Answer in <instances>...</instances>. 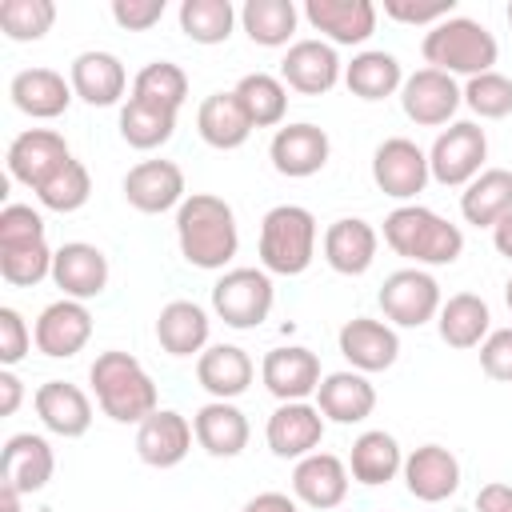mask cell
<instances>
[{
    "mask_svg": "<svg viewBox=\"0 0 512 512\" xmlns=\"http://www.w3.org/2000/svg\"><path fill=\"white\" fill-rule=\"evenodd\" d=\"M196 132L208 148L232 152L252 136V120L240 108L236 92H212V96H204V104L196 112Z\"/></svg>",
    "mask_w": 512,
    "mask_h": 512,
    "instance_id": "obj_34",
    "label": "cell"
},
{
    "mask_svg": "<svg viewBox=\"0 0 512 512\" xmlns=\"http://www.w3.org/2000/svg\"><path fill=\"white\" fill-rule=\"evenodd\" d=\"M344 76V64L328 40H296L280 60V80L304 96H324Z\"/></svg>",
    "mask_w": 512,
    "mask_h": 512,
    "instance_id": "obj_17",
    "label": "cell"
},
{
    "mask_svg": "<svg viewBox=\"0 0 512 512\" xmlns=\"http://www.w3.org/2000/svg\"><path fill=\"white\" fill-rule=\"evenodd\" d=\"M32 340H36V348H40L44 356L68 360V356H76V352L92 340V312L84 308V300L60 296V300H52V304L36 316Z\"/></svg>",
    "mask_w": 512,
    "mask_h": 512,
    "instance_id": "obj_12",
    "label": "cell"
},
{
    "mask_svg": "<svg viewBox=\"0 0 512 512\" xmlns=\"http://www.w3.org/2000/svg\"><path fill=\"white\" fill-rule=\"evenodd\" d=\"M492 244H496V252H500V256H508V260H512V212L492 228Z\"/></svg>",
    "mask_w": 512,
    "mask_h": 512,
    "instance_id": "obj_55",
    "label": "cell"
},
{
    "mask_svg": "<svg viewBox=\"0 0 512 512\" xmlns=\"http://www.w3.org/2000/svg\"><path fill=\"white\" fill-rule=\"evenodd\" d=\"M508 24H512V4H508Z\"/></svg>",
    "mask_w": 512,
    "mask_h": 512,
    "instance_id": "obj_58",
    "label": "cell"
},
{
    "mask_svg": "<svg viewBox=\"0 0 512 512\" xmlns=\"http://www.w3.org/2000/svg\"><path fill=\"white\" fill-rule=\"evenodd\" d=\"M132 96L180 112V104L188 100V76H184V68L172 64V60H152V64H144V68L136 72Z\"/></svg>",
    "mask_w": 512,
    "mask_h": 512,
    "instance_id": "obj_42",
    "label": "cell"
},
{
    "mask_svg": "<svg viewBox=\"0 0 512 512\" xmlns=\"http://www.w3.org/2000/svg\"><path fill=\"white\" fill-rule=\"evenodd\" d=\"M36 340H32V332H28V324H24V316L16 312V308H0V364L4 368H12V364H20L24 356H28V348H32Z\"/></svg>",
    "mask_w": 512,
    "mask_h": 512,
    "instance_id": "obj_48",
    "label": "cell"
},
{
    "mask_svg": "<svg viewBox=\"0 0 512 512\" xmlns=\"http://www.w3.org/2000/svg\"><path fill=\"white\" fill-rule=\"evenodd\" d=\"M172 132H176V112L172 108H160V104H148V100H136V96H128V104L120 108V136L140 152H152V148L168 144Z\"/></svg>",
    "mask_w": 512,
    "mask_h": 512,
    "instance_id": "obj_40",
    "label": "cell"
},
{
    "mask_svg": "<svg viewBox=\"0 0 512 512\" xmlns=\"http://www.w3.org/2000/svg\"><path fill=\"white\" fill-rule=\"evenodd\" d=\"M464 104V88L456 84V76L440 72V68H420L412 76H404L400 88V108L412 124L420 128H440L456 116V108Z\"/></svg>",
    "mask_w": 512,
    "mask_h": 512,
    "instance_id": "obj_10",
    "label": "cell"
},
{
    "mask_svg": "<svg viewBox=\"0 0 512 512\" xmlns=\"http://www.w3.org/2000/svg\"><path fill=\"white\" fill-rule=\"evenodd\" d=\"M56 472L52 444L36 432H16L4 440V464H0V488H12L16 496L40 492Z\"/></svg>",
    "mask_w": 512,
    "mask_h": 512,
    "instance_id": "obj_19",
    "label": "cell"
},
{
    "mask_svg": "<svg viewBox=\"0 0 512 512\" xmlns=\"http://www.w3.org/2000/svg\"><path fill=\"white\" fill-rule=\"evenodd\" d=\"M480 368H484V376H492L500 384H512V328H496V332L484 336Z\"/></svg>",
    "mask_w": 512,
    "mask_h": 512,
    "instance_id": "obj_50",
    "label": "cell"
},
{
    "mask_svg": "<svg viewBox=\"0 0 512 512\" xmlns=\"http://www.w3.org/2000/svg\"><path fill=\"white\" fill-rule=\"evenodd\" d=\"M508 212H512V172L508 168H484L460 192V216L476 228H496Z\"/></svg>",
    "mask_w": 512,
    "mask_h": 512,
    "instance_id": "obj_36",
    "label": "cell"
},
{
    "mask_svg": "<svg viewBox=\"0 0 512 512\" xmlns=\"http://www.w3.org/2000/svg\"><path fill=\"white\" fill-rule=\"evenodd\" d=\"M240 108L248 112L252 128H276L288 112V84L272 72H248L240 76V84L232 88Z\"/></svg>",
    "mask_w": 512,
    "mask_h": 512,
    "instance_id": "obj_38",
    "label": "cell"
},
{
    "mask_svg": "<svg viewBox=\"0 0 512 512\" xmlns=\"http://www.w3.org/2000/svg\"><path fill=\"white\" fill-rule=\"evenodd\" d=\"M52 256L56 252L48 248V240L28 244V248H0V276L12 288H32L44 276H52Z\"/></svg>",
    "mask_w": 512,
    "mask_h": 512,
    "instance_id": "obj_45",
    "label": "cell"
},
{
    "mask_svg": "<svg viewBox=\"0 0 512 512\" xmlns=\"http://www.w3.org/2000/svg\"><path fill=\"white\" fill-rule=\"evenodd\" d=\"M176 244L192 268H204V272L228 268L240 248V228H236L232 204L212 192H192L176 208Z\"/></svg>",
    "mask_w": 512,
    "mask_h": 512,
    "instance_id": "obj_1",
    "label": "cell"
},
{
    "mask_svg": "<svg viewBox=\"0 0 512 512\" xmlns=\"http://www.w3.org/2000/svg\"><path fill=\"white\" fill-rule=\"evenodd\" d=\"M376 248H380V232L360 216H340L324 232V260L340 276H364L376 260Z\"/></svg>",
    "mask_w": 512,
    "mask_h": 512,
    "instance_id": "obj_25",
    "label": "cell"
},
{
    "mask_svg": "<svg viewBox=\"0 0 512 512\" xmlns=\"http://www.w3.org/2000/svg\"><path fill=\"white\" fill-rule=\"evenodd\" d=\"M32 404H36L40 424H44L48 432L64 436V440H76V436H84V432L92 428V400H88L84 388H76V384H68V380H48V384H40L36 396H32Z\"/></svg>",
    "mask_w": 512,
    "mask_h": 512,
    "instance_id": "obj_26",
    "label": "cell"
},
{
    "mask_svg": "<svg viewBox=\"0 0 512 512\" xmlns=\"http://www.w3.org/2000/svg\"><path fill=\"white\" fill-rule=\"evenodd\" d=\"M192 432H196V444L208 452V456H240L248 448V416L232 404V400H208L196 416H192Z\"/></svg>",
    "mask_w": 512,
    "mask_h": 512,
    "instance_id": "obj_31",
    "label": "cell"
},
{
    "mask_svg": "<svg viewBox=\"0 0 512 512\" xmlns=\"http://www.w3.org/2000/svg\"><path fill=\"white\" fill-rule=\"evenodd\" d=\"M124 200L144 212V216H160L168 208H180L184 196V172L172 160H140L128 168L124 176Z\"/></svg>",
    "mask_w": 512,
    "mask_h": 512,
    "instance_id": "obj_15",
    "label": "cell"
},
{
    "mask_svg": "<svg viewBox=\"0 0 512 512\" xmlns=\"http://www.w3.org/2000/svg\"><path fill=\"white\" fill-rule=\"evenodd\" d=\"M88 196H92V176H88V168L80 160H68L48 184L36 188V200L48 212H76V208L88 204Z\"/></svg>",
    "mask_w": 512,
    "mask_h": 512,
    "instance_id": "obj_44",
    "label": "cell"
},
{
    "mask_svg": "<svg viewBox=\"0 0 512 512\" xmlns=\"http://www.w3.org/2000/svg\"><path fill=\"white\" fill-rule=\"evenodd\" d=\"M464 104L480 116V120H504L512 112V80L504 72H480L464 84Z\"/></svg>",
    "mask_w": 512,
    "mask_h": 512,
    "instance_id": "obj_46",
    "label": "cell"
},
{
    "mask_svg": "<svg viewBox=\"0 0 512 512\" xmlns=\"http://www.w3.org/2000/svg\"><path fill=\"white\" fill-rule=\"evenodd\" d=\"M68 160H72V152H68L64 136L52 128H28L8 144V176L28 184L32 192L40 184H48Z\"/></svg>",
    "mask_w": 512,
    "mask_h": 512,
    "instance_id": "obj_11",
    "label": "cell"
},
{
    "mask_svg": "<svg viewBox=\"0 0 512 512\" xmlns=\"http://www.w3.org/2000/svg\"><path fill=\"white\" fill-rule=\"evenodd\" d=\"M252 376H256V364L236 344H208L196 356V380H200V388L212 400H236V396H244L248 384H252Z\"/></svg>",
    "mask_w": 512,
    "mask_h": 512,
    "instance_id": "obj_28",
    "label": "cell"
},
{
    "mask_svg": "<svg viewBox=\"0 0 512 512\" xmlns=\"http://www.w3.org/2000/svg\"><path fill=\"white\" fill-rule=\"evenodd\" d=\"M348 480H352L348 464L340 456H332V452H312V456L296 460V468H292V492H296V500L308 504V508H320V512L344 504Z\"/></svg>",
    "mask_w": 512,
    "mask_h": 512,
    "instance_id": "obj_24",
    "label": "cell"
},
{
    "mask_svg": "<svg viewBox=\"0 0 512 512\" xmlns=\"http://www.w3.org/2000/svg\"><path fill=\"white\" fill-rule=\"evenodd\" d=\"M52 280L68 300H92L108 288V256L84 240L60 244L52 256Z\"/></svg>",
    "mask_w": 512,
    "mask_h": 512,
    "instance_id": "obj_20",
    "label": "cell"
},
{
    "mask_svg": "<svg viewBox=\"0 0 512 512\" xmlns=\"http://www.w3.org/2000/svg\"><path fill=\"white\" fill-rule=\"evenodd\" d=\"M328 152H332L328 132L316 128V124H308V120L276 128V136H272V144H268L272 168H276L280 176H288V180L316 176V172L328 164Z\"/></svg>",
    "mask_w": 512,
    "mask_h": 512,
    "instance_id": "obj_14",
    "label": "cell"
},
{
    "mask_svg": "<svg viewBox=\"0 0 512 512\" xmlns=\"http://www.w3.org/2000/svg\"><path fill=\"white\" fill-rule=\"evenodd\" d=\"M344 84L360 100H384V96H396L404 88V68L392 52L364 48L352 56V64H344Z\"/></svg>",
    "mask_w": 512,
    "mask_h": 512,
    "instance_id": "obj_37",
    "label": "cell"
},
{
    "mask_svg": "<svg viewBox=\"0 0 512 512\" xmlns=\"http://www.w3.org/2000/svg\"><path fill=\"white\" fill-rule=\"evenodd\" d=\"M260 380L264 388L280 400V404H292V400H308L316 396L320 388V356L312 348H300V344H288V348H272L260 364Z\"/></svg>",
    "mask_w": 512,
    "mask_h": 512,
    "instance_id": "obj_16",
    "label": "cell"
},
{
    "mask_svg": "<svg viewBox=\"0 0 512 512\" xmlns=\"http://www.w3.org/2000/svg\"><path fill=\"white\" fill-rule=\"evenodd\" d=\"M164 16V0H112V20L128 32H148L152 24H160Z\"/></svg>",
    "mask_w": 512,
    "mask_h": 512,
    "instance_id": "obj_51",
    "label": "cell"
},
{
    "mask_svg": "<svg viewBox=\"0 0 512 512\" xmlns=\"http://www.w3.org/2000/svg\"><path fill=\"white\" fill-rule=\"evenodd\" d=\"M0 392H4V396H0V412L12 416V412L20 408V400H24V384H20V376H16L12 368L0 372Z\"/></svg>",
    "mask_w": 512,
    "mask_h": 512,
    "instance_id": "obj_54",
    "label": "cell"
},
{
    "mask_svg": "<svg viewBox=\"0 0 512 512\" xmlns=\"http://www.w3.org/2000/svg\"><path fill=\"white\" fill-rule=\"evenodd\" d=\"M88 380H92L100 412L112 416L116 424H144L160 408L152 376L144 372V364L136 356H128L120 348L100 352L88 368Z\"/></svg>",
    "mask_w": 512,
    "mask_h": 512,
    "instance_id": "obj_2",
    "label": "cell"
},
{
    "mask_svg": "<svg viewBox=\"0 0 512 512\" xmlns=\"http://www.w3.org/2000/svg\"><path fill=\"white\" fill-rule=\"evenodd\" d=\"M504 300H508V312H512V280L504 284Z\"/></svg>",
    "mask_w": 512,
    "mask_h": 512,
    "instance_id": "obj_57",
    "label": "cell"
},
{
    "mask_svg": "<svg viewBox=\"0 0 512 512\" xmlns=\"http://www.w3.org/2000/svg\"><path fill=\"white\" fill-rule=\"evenodd\" d=\"M304 20L328 36V44H364L376 32L372 0H304Z\"/></svg>",
    "mask_w": 512,
    "mask_h": 512,
    "instance_id": "obj_22",
    "label": "cell"
},
{
    "mask_svg": "<svg viewBox=\"0 0 512 512\" xmlns=\"http://www.w3.org/2000/svg\"><path fill=\"white\" fill-rule=\"evenodd\" d=\"M268 448L272 456L280 460H304L312 452H320V440H324V412L308 400H292V404H280L272 416H268Z\"/></svg>",
    "mask_w": 512,
    "mask_h": 512,
    "instance_id": "obj_13",
    "label": "cell"
},
{
    "mask_svg": "<svg viewBox=\"0 0 512 512\" xmlns=\"http://www.w3.org/2000/svg\"><path fill=\"white\" fill-rule=\"evenodd\" d=\"M476 512H512V484L492 480L476 492Z\"/></svg>",
    "mask_w": 512,
    "mask_h": 512,
    "instance_id": "obj_52",
    "label": "cell"
},
{
    "mask_svg": "<svg viewBox=\"0 0 512 512\" xmlns=\"http://www.w3.org/2000/svg\"><path fill=\"white\" fill-rule=\"evenodd\" d=\"M436 328H440V340L448 348H480L484 336L492 332V312L484 304V296L476 292H456L440 304V316H436Z\"/></svg>",
    "mask_w": 512,
    "mask_h": 512,
    "instance_id": "obj_35",
    "label": "cell"
},
{
    "mask_svg": "<svg viewBox=\"0 0 512 512\" xmlns=\"http://www.w3.org/2000/svg\"><path fill=\"white\" fill-rule=\"evenodd\" d=\"M376 300H380V312L400 328H420V324L436 320L440 304H444L436 276L424 268H396L392 276H384Z\"/></svg>",
    "mask_w": 512,
    "mask_h": 512,
    "instance_id": "obj_8",
    "label": "cell"
},
{
    "mask_svg": "<svg viewBox=\"0 0 512 512\" xmlns=\"http://www.w3.org/2000/svg\"><path fill=\"white\" fill-rule=\"evenodd\" d=\"M404 484L416 500L440 504L460 488V460L444 444H420L404 456Z\"/></svg>",
    "mask_w": 512,
    "mask_h": 512,
    "instance_id": "obj_21",
    "label": "cell"
},
{
    "mask_svg": "<svg viewBox=\"0 0 512 512\" xmlns=\"http://www.w3.org/2000/svg\"><path fill=\"white\" fill-rule=\"evenodd\" d=\"M316 256V216L300 204H276L260 220V268L268 276H300Z\"/></svg>",
    "mask_w": 512,
    "mask_h": 512,
    "instance_id": "obj_5",
    "label": "cell"
},
{
    "mask_svg": "<svg viewBox=\"0 0 512 512\" xmlns=\"http://www.w3.org/2000/svg\"><path fill=\"white\" fill-rule=\"evenodd\" d=\"M52 20H56L52 0H0V28L16 44L40 40L52 28Z\"/></svg>",
    "mask_w": 512,
    "mask_h": 512,
    "instance_id": "obj_43",
    "label": "cell"
},
{
    "mask_svg": "<svg viewBox=\"0 0 512 512\" xmlns=\"http://www.w3.org/2000/svg\"><path fill=\"white\" fill-rule=\"evenodd\" d=\"M296 20H300V12L292 0H244V8H240V24H244L248 40L260 48L288 44L296 32Z\"/></svg>",
    "mask_w": 512,
    "mask_h": 512,
    "instance_id": "obj_39",
    "label": "cell"
},
{
    "mask_svg": "<svg viewBox=\"0 0 512 512\" xmlns=\"http://www.w3.org/2000/svg\"><path fill=\"white\" fill-rule=\"evenodd\" d=\"M240 12L232 0H184L180 4V32L196 44H224L236 28Z\"/></svg>",
    "mask_w": 512,
    "mask_h": 512,
    "instance_id": "obj_41",
    "label": "cell"
},
{
    "mask_svg": "<svg viewBox=\"0 0 512 512\" xmlns=\"http://www.w3.org/2000/svg\"><path fill=\"white\" fill-rule=\"evenodd\" d=\"M12 104L32 120H56L72 104V80H64L56 68H24L8 84Z\"/></svg>",
    "mask_w": 512,
    "mask_h": 512,
    "instance_id": "obj_27",
    "label": "cell"
},
{
    "mask_svg": "<svg viewBox=\"0 0 512 512\" xmlns=\"http://www.w3.org/2000/svg\"><path fill=\"white\" fill-rule=\"evenodd\" d=\"M240 512H300V508H296V500L288 492H260Z\"/></svg>",
    "mask_w": 512,
    "mask_h": 512,
    "instance_id": "obj_53",
    "label": "cell"
},
{
    "mask_svg": "<svg viewBox=\"0 0 512 512\" xmlns=\"http://www.w3.org/2000/svg\"><path fill=\"white\" fill-rule=\"evenodd\" d=\"M272 300H276V288L264 268H228L212 284V312L240 332L264 324L272 312Z\"/></svg>",
    "mask_w": 512,
    "mask_h": 512,
    "instance_id": "obj_7",
    "label": "cell"
},
{
    "mask_svg": "<svg viewBox=\"0 0 512 512\" xmlns=\"http://www.w3.org/2000/svg\"><path fill=\"white\" fill-rule=\"evenodd\" d=\"M0 512H24L20 508V496L12 488H0Z\"/></svg>",
    "mask_w": 512,
    "mask_h": 512,
    "instance_id": "obj_56",
    "label": "cell"
},
{
    "mask_svg": "<svg viewBox=\"0 0 512 512\" xmlns=\"http://www.w3.org/2000/svg\"><path fill=\"white\" fill-rule=\"evenodd\" d=\"M372 180H376V188H380L384 196L408 204V200H416V196L424 192V184L432 180V172H428V152H424L416 140H408V136H388V140H380L376 152H372Z\"/></svg>",
    "mask_w": 512,
    "mask_h": 512,
    "instance_id": "obj_9",
    "label": "cell"
},
{
    "mask_svg": "<svg viewBox=\"0 0 512 512\" xmlns=\"http://www.w3.org/2000/svg\"><path fill=\"white\" fill-rule=\"evenodd\" d=\"M68 80H72V92H76L84 104H92V108L116 104V100L124 96V88H128V72H124V64H120V56L100 52V48L80 52V56L72 60Z\"/></svg>",
    "mask_w": 512,
    "mask_h": 512,
    "instance_id": "obj_30",
    "label": "cell"
},
{
    "mask_svg": "<svg viewBox=\"0 0 512 512\" xmlns=\"http://www.w3.org/2000/svg\"><path fill=\"white\" fill-rule=\"evenodd\" d=\"M488 160V136L476 120H452L428 148V172L444 188H468Z\"/></svg>",
    "mask_w": 512,
    "mask_h": 512,
    "instance_id": "obj_6",
    "label": "cell"
},
{
    "mask_svg": "<svg viewBox=\"0 0 512 512\" xmlns=\"http://www.w3.org/2000/svg\"><path fill=\"white\" fill-rule=\"evenodd\" d=\"M400 468H404V452H400L396 436L384 432V428L360 432V436L352 440V448H348V472H352L356 484L380 488V484H388Z\"/></svg>",
    "mask_w": 512,
    "mask_h": 512,
    "instance_id": "obj_33",
    "label": "cell"
},
{
    "mask_svg": "<svg viewBox=\"0 0 512 512\" xmlns=\"http://www.w3.org/2000/svg\"><path fill=\"white\" fill-rule=\"evenodd\" d=\"M384 244L396 256L412 260V268H420V264L436 268V264L460 260L464 232H460V224L444 220L440 212H432L424 204H400L384 216Z\"/></svg>",
    "mask_w": 512,
    "mask_h": 512,
    "instance_id": "obj_3",
    "label": "cell"
},
{
    "mask_svg": "<svg viewBox=\"0 0 512 512\" xmlns=\"http://www.w3.org/2000/svg\"><path fill=\"white\" fill-rule=\"evenodd\" d=\"M212 320L196 300H172L156 316V340L168 356H200L208 348Z\"/></svg>",
    "mask_w": 512,
    "mask_h": 512,
    "instance_id": "obj_32",
    "label": "cell"
},
{
    "mask_svg": "<svg viewBox=\"0 0 512 512\" xmlns=\"http://www.w3.org/2000/svg\"><path fill=\"white\" fill-rule=\"evenodd\" d=\"M456 0H384V16L400 24H440L448 20Z\"/></svg>",
    "mask_w": 512,
    "mask_h": 512,
    "instance_id": "obj_49",
    "label": "cell"
},
{
    "mask_svg": "<svg viewBox=\"0 0 512 512\" xmlns=\"http://www.w3.org/2000/svg\"><path fill=\"white\" fill-rule=\"evenodd\" d=\"M192 424L172 412V408H156L144 424H136V456L148 468H176L188 452H192Z\"/></svg>",
    "mask_w": 512,
    "mask_h": 512,
    "instance_id": "obj_23",
    "label": "cell"
},
{
    "mask_svg": "<svg viewBox=\"0 0 512 512\" xmlns=\"http://www.w3.org/2000/svg\"><path fill=\"white\" fill-rule=\"evenodd\" d=\"M44 240V216L32 204H4L0 212V248H28Z\"/></svg>",
    "mask_w": 512,
    "mask_h": 512,
    "instance_id": "obj_47",
    "label": "cell"
},
{
    "mask_svg": "<svg viewBox=\"0 0 512 512\" xmlns=\"http://www.w3.org/2000/svg\"><path fill=\"white\" fill-rule=\"evenodd\" d=\"M420 52L428 60V68H440L448 76H480V72H492L500 48H496V36L472 20V16H448L440 24H432L420 40Z\"/></svg>",
    "mask_w": 512,
    "mask_h": 512,
    "instance_id": "obj_4",
    "label": "cell"
},
{
    "mask_svg": "<svg viewBox=\"0 0 512 512\" xmlns=\"http://www.w3.org/2000/svg\"><path fill=\"white\" fill-rule=\"evenodd\" d=\"M316 408L324 412V420L332 424H360L372 416L376 408V388L368 384L364 372L344 368V372H328L316 388Z\"/></svg>",
    "mask_w": 512,
    "mask_h": 512,
    "instance_id": "obj_29",
    "label": "cell"
},
{
    "mask_svg": "<svg viewBox=\"0 0 512 512\" xmlns=\"http://www.w3.org/2000/svg\"><path fill=\"white\" fill-rule=\"evenodd\" d=\"M336 344H340V356H344L356 372H364V376L392 368L396 356H400V336H396V328L384 324V320H372V316H352V320H344Z\"/></svg>",
    "mask_w": 512,
    "mask_h": 512,
    "instance_id": "obj_18",
    "label": "cell"
}]
</instances>
